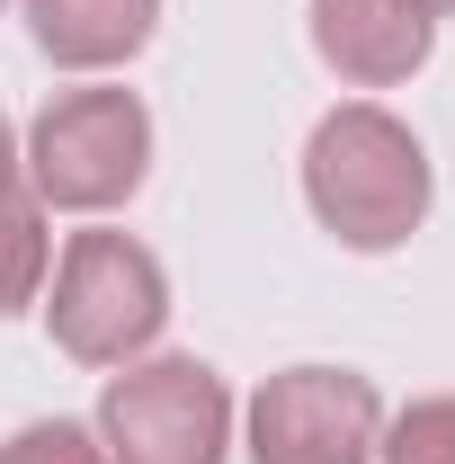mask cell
Masks as SVG:
<instances>
[{
  "mask_svg": "<svg viewBox=\"0 0 455 464\" xmlns=\"http://www.w3.org/2000/svg\"><path fill=\"white\" fill-rule=\"evenodd\" d=\"M375 464H455V393H420V402L384 411Z\"/></svg>",
  "mask_w": 455,
  "mask_h": 464,
  "instance_id": "9c48e42d",
  "label": "cell"
},
{
  "mask_svg": "<svg viewBox=\"0 0 455 464\" xmlns=\"http://www.w3.org/2000/svg\"><path fill=\"white\" fill-rule=\"evenodd\" d=\"M45 277H54V232H45V206L18 188V197H0V322L27 313Z\"/></svg>",
  "mask_w": 455,
  "mask_h": 464,
  "instance_id": "ba28073f",
  "label": "cell"
},
{
  "mask_svg": "<svg viewBox=\"0 0 455 464\" xmlns=\"http://www.w3.org/2000/svg\"><path fill=\"white\" fill-rule=\"evenodd\" d=\"M45 331L72 366H134L152 357L170 331V268L134 241V232H72L54 259V304H45Z\"/></svg>",
  "mask_w": 455,
  "mask_h": 464,
  "instance_id": "3957f363",
  "label": "cell"
},
{
  "mask_svg": "<svg viewBox=\"0 0 455 464\" xmlns=\"http://www.w3.org/2000/svg\"><path fill=\"white\" fill-rule=\"evenodd\" d=\"M18 179H27L18 170V134H9V116H0V197H18Z\"/></svg>",
  "mask_w": 455,
  "mask_h": 464,
  "instance_id": "8fae6325",
  "label": "cell"
},
{
  "mask_svg": "<svg viewBox=\"0 0 455 464\" xmlns=\"http://www.w3.org/2000/svg\"><path fill=\"white\" fill-rule=\"evenodd\" d=\"M0 464H108V447L81 420H27V429L0 438Z\"/></svg>",
  "mask_w": 455,
  "mask_h": 464,
  "instance_id": "30bf717a",
  "label": "cell"
},
{
  "mask_svg": "<svg viewBox=\"0 0 455 464\" xmlns=\"http://www.w3.org/2000/svg\"><path fill=\"white\" fill-rule=\"evenodd\" d=\"M411 9H420V18H455V0H411Z\"/></svg>",
  "mask_w": 455,
  "mask_h": 464,
  "instance_id": "7c38bea8",
  "label": "cell"
},
{
  "mask_svg": "<svg viewBox=\"0 0 455 464\" xmlns=\"http://www.w3.org/2000/svg\"><path fill=\"white\" fill-rule=\"evenodd\" d=\"M304 206L340 250H402L429 224L438 179H429V143L375 99H348L313 125L304 143Z\"/></svg>",
  "mask_w": 455,
  "mask_h": 464,
  "instance_id": "6da1fadb",
  "label": "cell"
},
{
  "mask_svg": "<svg viewBox=\"0 0 455 464\" xmlns=\"http://www.w3.org/2000/svg\"><path fill=\"white\" fill-rule=\"evenodd\" d=\"M304 18H313V54L348 90H402L438 45V18H420L411 0H313Z\"/></svg>",
  "mask_w": 455,
  "mask_h": 464,
  "instance_id": "8992f818",
  "label": "cell"
},
{
  "mask_svg": "<svg viewBox=\"0 0 455 464\" xmlns=\"http://www.w3.org/2000/svg\"><path fill=\"white\" fill-rule=\"evenodd\" d=\"M232 384L206 357H134L99 384L108 464H224L232 456Z\"/></svg>",
  "mask_w": 455,
  "mask_h": 464,
  "instance_id": "277c9868",
  "label": "cell"
},
{
  "mask_svg": "<svg viewBox=\"0 0 455 464\" xmlns=\"http://www.w3.org/2000/svg\"><path fill=\"white\" fill-rule=\"evenodd\" d=\"M384 393L357 366H286L241 411V456L250 464H375Z\"/></svg>",
  "mask_w": 455,
  "mask_h": 464,
  "instance_id": "5b68a950",
  "label": "cell"
},
{
  "mask_svg": "<svg viewBox=\"0 0 455 464\" xmlns=\"http://www.w3.org/2000/svg\"><path fill=\"white\" fill-rule=\"evenodd\" d=\"M18 170L45 215H116L152 179V108L116 81L54 90L18 143Z\"/></svg>",
  "mask_w": 455,
  "mask_h": 464,
  "instance_id": "7a4b0ae2",
  "label": "cell"
},
{
  "mask_svg": "<svg viewBox=\"0 0 455 464\" xmlns=\"http://www.w3.org/2000/svg\"><path fill=\"white\" fill-rule=\"evenodd\" d=\"M27 9V36L54 72H81V81H108L152 45L161 27V0H18Z\"/></svg>",
  "mask_w": 455,
  "mask_h": 464,
  "instance_id": "52a82bcc",
  "label": "cell"
}]
</instances>
